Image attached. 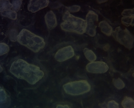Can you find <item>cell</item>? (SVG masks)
<instances>
[{"label":"cell","instance_id":"obj_25","mask_svg":"<svg viewBox=\"0 0 134 108\" xmlns=\"http://www.w3.org/2000/svg\"><path fill=\"white\" fill-rule=\"evenodd\" d=\"M57 107H64V108H68L69 107L68 105H59L57 106Z\"/></svg>","mask_w":134,"mask_h":108},{"label":"cell","instance_id":"obj_3","mask_svg":"<svg viewBox=\"0 0 134 108\" xmlns=\"http://www.w3.org/2000/svg\"><path fill=\"white\" fill-rule=\"evenodd\" d=\"M63 20L64 21L61 24L60 26L64 31L79 34H82L86 31V20L73 16L68 11L65 12L63 16Z\"/></svg>","mask_w":134,"mask_h":108},{"label":"cell","instance_id":"obj_7","mask_svg":"<svg viewBox=\"0 0 134 108\" xmlns=\"http://www.w3.org/2000/svg\"><path fill=\"white\" fill-rule=\"evenodd\" d=\"M86 70L92 73H104L108 70V66L104 62L94 61L86 66Z\"/></svg>","mask_w":134,"mask_h":108},{"label":"cell","instance_id":"obj_21","mask_svg":"<svg viewBox=\"0 0 134 108\" xmlns=\"http://www.w3.org/2000/svg\"><path fill=\"white\" fill-rule=\"evenodd\" d=\"M0 96H1L0 102H1V104H2L3 102H5L7 100V95L6 94L5 91L3 90H2V88L1 90V95H0Z\"/></svg>","mask_w":134,"mask_h":108},{"label":"cell","instance_id":"obj_2","mask_svg":"<svg viewBox=\"0 0 134 108\" xmlns=\"http://www.w3.org/2000/svg\"><path fill=\"white\" fill-rule=\"evenodd\" d=\"M18 42L30 49L34 52H38L45 45L44 39L27 29H23L18 36Z\"/></svg>","mask_w":134,"mask_h":108},{"label":"cell","instance_id":"obj_26","mask_svg":"<svg viewBox=\"0 0 134 108\" xmlns=\"http://www.w3.org/2000/svg\"><path fill=\"white\" fill-rule=\"evenodd\" d=\"M97 2H98V3H102V2H106V0H104V1H98Z\"/></svg>","mask_w":134,"mask_h":108},{"label":"cell","instance_id":"obj_9","mask_svg":"<svg viewBox=\"0 0 134 108\" xmlns=\"http://www.w3.org/2000/svg\"><path fill=\"white\" fill-rule=\"evenodd\" d=\"M49 3V1L48 0H31L29 1L28 4L27 9L29 11L31 12H36L39 11L41 9H43L44 8L47 7Z\"/></svg>","mask_w":134,"mask_h":108},{"label":"cell","instance_id":"obj_22","mask_svg":"<svg viewBox=\"0 0 134 108\" xmlns=\"http://www.w3.org/2000/svg\"><path fill=\"white\" fill-rule=\"evenodd\" d=\"M107 107L108 108H119V105L114 100L110 101L107 104Z\"/></svg>","mask_w":134,"mask_h":108},{"label":"cell","instance_id":"obj_16","mask_svg":"<svg viewBox=\"0 0 134 108\" xmlns=\"http://www.w3.org/2000/svg\"><path fill=\"white\" fill-rule=\"evenodd\" d=\"M1 14L2 16H5V17H7L12 20H16L17 19L16 12L12 10L1 12Z\"/></svg>","mask_w":134,"mask_h":108},{"label":"cell","instance_id":"obj_20","mask_svg":"<svg viewBox=\"0 0 134 108\" xmlns=\"http://www.w3.org/2000/svg\"><path fill=\"white\" fill-rule=\"evenodd\" d=\"M10 38L12 41H16L18 40V35L17 34L16 31L14 30H12L10 33Z\"/></svg>","mask_w":134,"mask_h":108},{"label":"cell","instance_id":"obj_13","mask_svg":"<svg viewBox=\"0 0 134 108\" xmlns=\"http://www.w3.org/2000/svg\"><path fill=\"white\" fill-rule=\"evenodd\" d=\"M122 106L125 108H133L134 107V101L132 98L126 96L122 100Z\"/></svg>","mask_w":134,"mask_h":108},{"label":"cell","instance_id":"obj_10","mask_svg":"<svg viewBox=\"0 0 134 108\" xmlns=\"http://www.w3.org/2000/svg\"><path fill=\"white\" fill-rule=\"evenodd\" d=\"M45 21L49 29H52L57 25V18L53 11H48L45 16Z\"/></svg>","mask_w":134,"mask_h":108},{"label":"cell","instance_id":"obj_4","mask_svg":"<svg viewBox=\"0 0 134 108\" xmlns=\"http://www.w3.org/2000/svg\"><path fill=\"white\" fill-rule=\"evenodd\" d=\"M65 92L73 96L82 95L91 90V85L86 80H80L66 83L63 86Z\"/></svg>","mask_w":134,"mask_h":108},{"label":"cell","instance_id":"obj_14","mask_svg":"<svg viewBox=\"0 0 134 108\" xmlns=\"http://www.w3.org/2000/svg\"><path fill=\"white\" fill-rule=\"evenodd\" d=\"M12 5L9 1H0V11H5L12 9Z\"/></svg>","mask_w":134,"mask_h":108},{"label":"cell","instance_id":"obj_23","mask_svg":"<svg viewBox=\"0 0 134 108\" xmlns=\"http://www.w3.org/2000/svg\"><path fill=\"white\" fill-rule=\"evenodd\" d=\"M122 15L123 16L134 15L133 9H126V10H125L122 12Z\"/></svg>","mask_w":134,"mask_h":108},{"label":"cell","instance_id":"obj_17","mask_svg":"<svg viewBox=\"0 0 134 108\" xmlns=\"http://www.w3.org/2000/svg\"><path fill=\"white\" fill-rule=\"evenodd\" d=\"M113 84H114L116 88L119 90L124 89L125 86V83L120 78H118L117 79H113Z\"/></svg>","mask_w":134,"mask_h":108},{"label":"cell","instance_id":"obj_12","mask_svg":"<svg viewBox=\"0 0 134 108\" xmlns=\"http://www.w3.org/2000/svg\"><path fill=\"white\" fill-rule=\"evenodd\" d=\"M83 51L86 58L90 62H94L97 58V57H96L95 53L92 50L88 48H85Z\"/></svg>","mask_w":134,"mask_h":108},{"label":"cell","instance_id":"obj_8","mask_svg":"<svg viewBox=\"0 0 134 108\" xmlns=\"http://www.w3.org/2000/svg\"><path fill=\"white\" fill-rule=\"evenodd\" d=\"M74 56L73 48L70 45H68L58 50L55 53L54 58L59 62H62L68 60Z\"/></svg>","mask_w":134,"mask_h":108},{"label":"cell","instance_id":"obj_15","mask_svg":"<svg viewBox=\"0 0 134 108\" xmlns=\"http://www.w3.org/2000/svg\"><path fill=\"white\" fill-rule=\"evenodd\" d=\"M133 19L134 15L123 16L122 20H121V22H122V24H124L125 26H133Z\"/></svg>","mask_w":134,"mask_h":108},{"label":"cell","instance_id":"obj_6","mask_svg":"<svg viewBox=\"0 0 134 108\" xmlns=\"http://www.w3.org/2000/svg\"><path fill=\"white\" fill-rule=\"evenodd\" d=\"M98 15L93 11H90L86 16L87 24L86 33L91 36H94L96 34V28L98 24Z\"/></svg>","mask_w":134,"mask_h":108},{"label":"cell","instance_id":"obj_1","mask_svg":"<svg viewBox=\"0 0 134 108\" xmlns=\"http://www.w3.org/2000/svg\"><path fill=\"white\" fill-rule=\"evenodd\" d=\"M10 72L16 78L24 80L31 85H35L44 76V73L38 66L29 63L22 59L12 62Z\"/></svg>","mask_w":134,"mask_h":108},{"label":"cell","instance_id":"obj_18","mask_svg":"<svg viewBox=\"0 0 134 108\" xmlns=\"http://www.w3.org/2000/svg\"><path fill=\"white\" fill-rule=\"evenodd\" d=\"M10 48L8 45L4 43H1L0 44V55L2 56L9 51Z\"/></svg>","mask_w":134,"mask_h":108},{"label":"cell","instance_id":"obj_11","mask_svg":"<svg viewBox=\"0 0 134 108\" xmlns=\"http://www.w3.org/2000/svg\"><path fill=\"white\" fill-rule=\"evenodd\" d=\"M98 26L102 32L104 33V34H106L107 36H111L112 35L113 33L112 28L106 21H102L100 22Z\"/></svg>","mask_w":134,"mask_h":108},{"label":"cell","instance_id":"obj_19","mask_svg":"<svg viewBox=\"0 0 134 108\" xmlns=\"http://www.w3.org/2000/svg\"><path fill=\"white\" fill-rule=\"evenodd\" d=\"M21 4H22V1H21V0H19V1H13L12 2V10L16 12L18 11L20 9Z\"/></svg>","mask_w":134,"mask_h":108},{"label":"cell","instance_id":"obj_5","mask_svg":"<svg viewBox=\"0 0 134 108\" xmlns=\"http://www.w3.org/2000/svg\"><path fill=\"white\" fill-rule=\"evenodd\" d=\"M112 35L116 41L129 49L133 47V36L127 29H122L117 27L112 33Z\"/></svg>","mask_w":134,"mask_h":108},{"label":"cell","instance_id":"obj_24","mask_svg":"<svg viewBox=\"0 0 134 108\" xmlns=\"http://www.w3.org/2000/svg\"><path fill=\"white\" fill-rule=\"evenodd\" d=\"M70 12H78L81 10V7L78 5H73L72 6H70L67 8Z\"/></svg>","mask_w":134,"mask_h":108}]
</instances>
